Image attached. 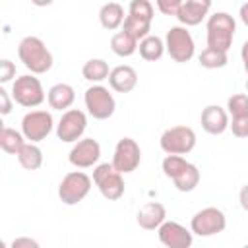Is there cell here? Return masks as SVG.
<instances>
[{"mask_svg": "<svg viewBox=\"0 0 248 248\" xmlns=\"http://www.w3.org/2000/svg\"><path fill=\"white\" fill-rule=\"evenodd\" d=\"M46 99H48V105L50 108H56V110H70V107L74 105L76 101V91L70 83H54L48 93H46Z\"/></svg>", "mask_w": 248, "mask_h": 248, "instance_id": "obj_19", "label": "cell"}, {"mask_svg": "<svg viewBox=\"0 0 248 248\" xmlns=\"http://www.w3.org/2000/svg\"><path fill=\"white\" fill-rule=\"evenodd\" d=\"M227 227V217L219 207H203L194 213L190 221V231L198 236H213L223 232Z\"/></svg>", "mask_w": 248, "mask_h": 248, "instance_id": "obj_9", "label": "cell"}, {"mask_svg": "<svg viewBox=\"0 0 248 248\" xmlns=\"http://www.w3.org/2000/svg\"><path fill=\"white\" fill-rule=\"evenodd\" d=\"M93 182L103 194V198L114 202L124 196V178L122 174L112 167V163H101L93 169Z\"/></svg>", "mask_w": 248, "mask_h": 248, "instance_id": "obj_4", "label": "cell"}, {"mask_svg": "<svg viewBox=\"0 0 248 248\" xmlns=\"http://www.w3.org/2000/svg\"><path fill=\"white\" fill-rule=\"evenodd\" d=\"M16 157L25 170H37L43 165V151L37 143H25Z\"/></svg>", "mask_w": 248, "mask_h": 248, "instance_id": "obj_24", "label": "cell"}, {"mask_svg": "<svg viewBox=\"0 0 248 248\" xmlns=\"http://www.w3.org/2000/svg\"><path fill=\"white\" fill-rule=\"evenodd\" d=\"M25 145V136L14 128L4 126L0 132V147L2 151L10 153V155H17L21 151V147Z\"/></svg>", "mask_w": 248, "mask_h": 248, "instance_id": "obj_25", "label": "cell"}, {"mask_svg": "<svg viewBox=\"0 0 248 248\" xmlns=\"http://www.w3.org/2000/svg\"><path fill=\"white\" fill-rule=\"evenodd\" d=\"M167 221V209L161 202H147L138 211V225L145 231H155Z\"/></svg>", "mask_w": 248, "mask_h": 248, "instance_id": "obj_17", "label": "cell"}, {"mask_svg": "<svg viewBox=\"0 0 248 248\" xmlns=\"http://www.w3.org/2000/svg\"><path fill=\"white\" fill-rule=\"evenodd\" d=\"M108 83L118 93H130L138 85V72L128 64H120L110 70Z\"/></svg>", "mask_w": 248, "mask_h": 248, "instance_id": "obj_18", "label": "cell"}, {"mask_svg": "<svg viewBox=\"0 0 248 248\" xmlns=\"http://www.w3.org/2000/svg\"><path fill=\"white\" fill-rule=\"evenodd\" d=\"M138 45H140V43H138L134 37H130L128 33H124V31L114 33L112 39H110V50H112L116 56H122V58L132 56V54L138 50Z\"/></svg>", "mask_w": 248, "mask_h": 248, "instance_id": "obj_26", "label": "cell"}, {"mask_svg": "<svg viewBox=\"0 0 248 248\" xmlns=\"http://www.w3.org/2000/svg\"><path fill=\"white\" fill-rule=\"evenodd\" d=\"M229 128L232 130V136H236V138H248V116L232 118V122L229 124Z\"/></svg>", "mask_w": 248, "mask_h": 248, "instance_id": "obj_32", "label": "cell"}, {"mask_svg": "<svg viewBox=\"0 0 248 248\" xmlns=\"http://www.w3.org/2000/svg\"><path fill=\"white\" fill-rule=\"evenodd\" d=\"M17 56L23 62V66L35 76V74H46L52 68V52L46 48V45L35 37L27 35L17 45Z\"/></svg>", "mask_w": 248, "mask_h": 248, "instance_id": "obj_1", "label": "cell"}, {"mask_svg": "<svg viewBox=\"0 0 248 248\" xmlns=\"http://www.w3.org/2000/svg\"><path fill=\"white\" fill-rule=\"evenodd\" d=\"M209 8H211L209 0H186V2L180 4L176 19L182 23V27L198 25V23H202L205 19Z\"/></svg>", "mask_w": 248, "mask_h": 248, "instance_id": "obj_15", "label": "cell"}, {"mask_svg": "<svg viewBox=\"0 0 248 248\" xmlns=\"http://www.w3.org/2000/svg\"><path fill=\"white\" fill-rule=\"evenodd\" d=\"M91 190V178L81 170L68 172L58 184V198L66 205L79 203Z\"/></svg>", "mask_w": 248, "mask_h": 248, "instance_id": "obj_8", "label": "cell"}, {"mask_svg": "<svg viewBox=\"0 0 248 248\" xmlns=\"http://www.w3.org/2000/svg\"><path fill=\"white\" fill-rule=\"evenodd\" d=\"M165 50L169 52V56L174 60V62H188L192 60L194 52H196V45H194V39L190 35V31L182 25H174L167 31V37H165Z\"/></svg>", "mask_w": 248, "mask_h": 248, "instance_id": "obj_6", "label": "cell"}, {"mask_svg": "<svg viewBox=\"0 0 248 248\" xmlns=\"http://www.w3.org/2000/svg\"><path fill=\"white\" fill-rule=\"evenodd\" d=\"M140 56L147 62H155L165 54V41L157 35H147L143 41H140L138 45Z\"/></svg>", "mask_w": 248, "mask_h": 248, "instance_id": "obj_23", "label": "cell"}, {"mask_svg": "<svg viewBox=\"0 0 248 248\" xmlns=\"http://www.w3.org/2000/svg\"><path fill=\"white\" fill-rule=\"evenodd\" d=\"M52 114L46 110H29L21 118V134L25 136V140H29V143L43 141L52 132Z\"/></svg>", "mask_w": 248, "mask_h": 248, "instance_id": "obj_10", "label": "cell"}, {"mask_svg": "<svg viewBox=\"0 0 248 248\" xmlns=\"http://www.w3.org/2000/svg\"><path fill=\"white\" fill-rule=\"evenodd\" d=\"M246 91H248V79H246Z\"/></svg>", "mask_w": 248, "mask_h": 248, "instance_id": "obj_40", "label": "cell"}, {"mask_svg": "<svg viewBox=\"0 0 248 248\" xmlns=\"http://www.w3.org/2000/svg\"><path fill=\"white\" fill-rule=\"evenodd\" d=\"M229 112L219 105H207L202 110V128L207 134L219 136L229 128Z\"/></svg>", "mask_w": 248, "mask_h": 248, "instance_id": "obj_16", "label": "cell"}, {"mask_svg": "<svg viewBox=\"0 0 248 248\" xmlns=\"http://www.w3.org/2000/svg\"><path fill=\"white\" fill-rule=\"evenodd\" d=\"M12 78H16V64L8 58L0 60V81L8 83V81H12Z\"/></svg>", "mask_w": 248, "mask_h": 248, "instance_id": "obj_33", "label": "cell"}, {"mask_svg": "<svg viewBox=\"0 0 248 248\" xmlns=\"http://www.w3.org/2000/svg\"><path fill=\"white\" fill-rule=\"evenodd\" d=\"M172 182H174V188L178 192H192L200 184V170H198V167L190 163Z\"/></svg>", "mask_w": 248, "mask_h": 248, "instance_id": "obj_27", "label": "cell"}, {"mask_svg": "<svg viewBox=\"0 0 248 248\" xmlns=\"http://www.w3.org/2000/svg\"><path fill=\"white\" fill-rule=\"evenodd\" d=\"M12 99L25 108H35L45 101L43 83L33 74H23L12 83Z\"/></svg>", "mask_w": 248, "mask_h": 248, "instance_id": "obj_3", "label": "cell"}, {"mask_svg": "<svg viewBox=\"0 0 248 248\" xmlns=\"http://www.w3.org/2000/svg\"><path fill=\"white\" fill-rule=\"evenodd\" d=\"M81 76H83L87 81H93L95 85H99L101 81L108 79L110 68H108V64H107L103 58H91V60H87V62L83 64Z\"/></svg>", "mask_w": 248, "mask_h": 248, "instance_id": "obj_22", "label": "cell"}, {"mask_svg": "<svg viewBox=\"0 0 248 248\" xmlns=\"http://www.w3.org/2000/svg\"><path fill=\"white\" fill-rule=\"evenodd\" d=\"M188 165H190V163H188L184 157H180V155H167V157L163 159V163H161V169H163V172H165L167 178L174 180Z\"/></svg>", "mask_w": 248, "mask_h": 248, "instance_id": "obj_29", "label": "cell"}, {"mask_svg": "<svg viewBox=\"0 0 248 248\" xmlns=\"http://www.w3.org/2000/svg\"><path fill=\"white\" fill-rule=\"evenodd\" d=\"M229 62V56L227 52H221V50H215V48H203L202 54H200V64L207 70H217V68H225Z\"/></svg>", "mask_w": 248, "mask_h": 248, "instance_id": "obj_28", "label": "cell"}, {"mask_svg": "<svg viewBox=\"0 0 248 248\" xmlns=\"http://www.w3.org/2000/svg\"><path fill=\"white\" fill-rule=\"evenodd\" d=\"M124 19H126L124 17V8L118 2H107L99 10V21L108 31H114L120 25H124Z\"/></svg>", "mask_w": 248, "mask_h": 248, "instance_id": "obj_20", "label": "cell"}, {"mask_svg": "<svg viewBox=\"0 0 248 248\" xmlns=\"http://www.w3.org/2000/svg\"><path fill=\"white\" fill-rule=\"evenodd\" d=\"M10 110H12V99H10L8 91L2 87L0 89V112L6 116V114H10Z\"/></svg>", "mask_w": 248, "mask_h": 248, "instance_id": "obj_36", "label": "cell"}, {"mask_svg": "<svg viewBox=\"0 0 248 248\" xmlns=\"http://www.w3.org/2000/svg\"><path fill=\"white\" fill-rule=\"evenodd\" d=\"M10 248H41V246H39V242H37L35 238H31V236H17V238L12 240Z\"/></svg>", "mask_w": 248, "mask_h": 248, "instance_id": "obj_35", "label": "cell"}, {"mask_svg": "<svg viewBox=\"0 0 248 248\" xmlns=\"http://www.w3.org/2000/svg\"><path fill=\"white\" fill-rule=\"evenodd\" d=\"M140 163H141V149L138 141L132 138L118 140L112 155V167L120 174H128V172H134L140 167Z\"/></svg>", "mask_w": 248, "mask_h": 248, "instance_id": "obj_11", "label": "cell"}, {"mask_svg": "<svg viewBox=\"0 0 248 248\" xmlns=\"http://www.w3.org/2000/svg\"><path fill=\"white\" fill-rule=\"evenodd\" d=\"M242 248H248V244H246V246H242Z\"/></svg>", "mask_w": 248, "mask_h": 248, "instance_id": "obj_41", "label": "cell"}, {"mask_svg": "<svg viewBox=\"0 0 248 248\" xmlns=\"http://www.w3.org/2000/svg\"><path fill=\"white\" fill-rule=\"evenodd\" d=\"M227 112L232 118L248 116V95L246 93H234L227 99Z\"/></svg>", "mask_w": 248, "mask_h": 248, "instance_id": "obj_30", "label": "cell"}, {"mask_svg": "<svg viewBox=\"0 0 248 248\" xmlns=\"http://www.w3.org/2000/svg\"><path fill=\"white\" fill-rule=\"evenodd\" d=\"M128 14L153 19V4L147 2V0H132L130 6H128Z\"/></svg>", "mask_w": 248, "mask_h": 248, "instance_id": "obj_31", "label": "cell"}, {"mask_svg": "<svg viewBox=\"0 0 248 248\" xmlns=\"http://www.w3.org/2000/svg\"><path fill=\"white\" fill-rule=\"evenodd\" d=\"M240 56H242V62H244V70H246V74H248V41L242 45V48H240Z\"/></svg>", "mask_w": 248, "mask_h": 248, "instance_id": "obj_38", "label": "cell"}, {"mask_svg": "<svg viewBox=\"0 0 248 248\" xmlns=\"http://www.w3.org/2000/svg\"><path fill=\"white\" fill-rule=\"evenodd\" d=\"M101 157V145L97 140L93 138H83L79 141L74 143V147L70 149V155H68V161L78 167V169H89L93 165H97Z\"/></svg>", "mask_w": 248, "mask_h": 248, "instance_id": "obj_13", "label": "cell"}, {"mask_svg": "<svg viewBox=\"0 0 248 248\" xmlns=\"http://www.w3.org/2000/svg\"><path fill=\"white\" fill-rule=\"evenodd\" d=\"M207 46L227 52L232 45L234 39V31H236V23L234 17L227 12H215L213 16L207 17Z\"/></svg>", "mask_w": 248, "mask_h": 248, "instance_id": "obj_2", "label": "cell"}, {"mask_svg": "<svg viewBox=\"0 0 248 248\" xmlns=\"http://www.w3.org/2000/svg\"><path fill=\"white\" fill-rule=\"evenodd\" d=\"M192 231H188L184 225L176 223V221H165L159 229H157V236L159 242L167 248H190L192 246Z\"/></svg>", "mask_w": 248, "mask_h": 248, "instance_id": "obj_14", "label": "cell"}, {"mask_svg": "<svg viewBox=\"0 0 248 248\" xmlns=\"http://www.w3.org/2000/svg\"><path fill=\"white\" fill-rule=\"evenodd\" d=\"M83 101H85V108L87 112L95 118V120H107L114 114V108H116V101L112 97V93L105 87V85H91L85 89V95H83Z\"/></svg>", "mask_w": 248, "mask_h": 248, "instance_id": "obj_7", "label": "cell"}, {"mask_svg": "<svg viewBox=\"0 0 248 248\" xmlns=\"http://www.w3.org/2000/svg\"><path fill=\"white\" fill-rule=\"evenodd\" d=\"M238 200H240V205L244 211H248V184H244L240 188V194H238Z\"/></svg>", "mask_w": 248, "mask_h": 248, "instance_id": "obj_37", "label": "cell"}, {"mask_svg": "<svg viewBox=\"0 0 248 248\" xmlns=\"http://www.w3.org/2000/svg\"><path fill=\"white\" fill-rule=\"evenodd\" d=\"M180 0H159L157 2V8L165 14V16H178V10H180Z\"/></svg>", "mask_w": 248, "mask_h": 248, "instance_id": "obj_34", "label": "cell"}, {"mask_svg": "<svg viewBox=\"0 0 248 248\" xmlns=\"http://www.w3.org/2000/svg\"><path fill=\"white\" fill-rule=\"evenodd\" d=\"M161 149L167 155H186L196 147V132L190 126H172L161 134Z\"/></svg>", "mask_w": 248, "mask_h": 248, "instance_id": "obj_5", "label": "cell"}, {"mask_svg": "<svg viewBox=\"0 0 248 248\" xmlns=\"http://www.w3.org/2000/svg\"><path fill=\"white\" fill-rule=\"evenodd\" d=\"M238 14H240V19H242V23L248 27V2L240 6V12H238Z\"/></svg>", "mask_w": 248, "mask_h": 248, "instance_id": "obj_39", "label": "cell"}, {"mask_svg": "<svg viewBox=\"0 0 248 248\" xmlns=\"http://www.w3.org/2000/svg\"><path fill=\"white\" fill-rule=\"evenodd\" d=\"M85 128H87L85 112L79 108H70L60 116V120L56 124V136H58V140H62L66 143H74V141H79Z\"/></svg>", "mask_w": 248, "mask_h": 248, "instance_id": "obj_12", "label": "cell"}, {"mask_svg": "<svg viewBox=\"0 0 248 248\" xmlns=\"http://www.w3.org/2000/svg\"><path fill=\"white\" fill-rule=\"evenodd\" d=\"M122 31L128 33L130 37H134L140 43V41H143L149 35V31H151V19L149 17H141V16H134V14H128L126 19H124Z\"/></svg>", "mask_w": 248, "mask_h": 248, "instance_id": "obj_21", "label": "cell"}]
</instances>
